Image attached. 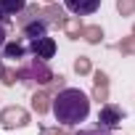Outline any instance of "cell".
<instances>
[{
    "instance_id": "10",
    "label": "cell",
    "mask_w": 135,
    "mask_h": 135,
    "mask_svg": "<svg viewBox=\"0 0 135 135\" xmlns=\"http://www.w3.org/2000/svg\"><path fill=\"white\" fill-rule=\"evenodd\" d=\"M21 32H24V37H27V40H40V37H45L48 24H45L42 19H37V21H29L27 27H21Z\"/></svg>"
},
{
    "instance_id": "3",
    "label": "cell",
    "mask_w": 135,
    "mask_h": 135,
    "mask_svg": "<svg viewBox=\"0 0 135 135\" xmlns=\"http://www.w3.org/2000/svg\"><path fill=\"white\" fill-rule=\"evenodd\" d=\"M61 88H64V77H53V80H50V88H45V90L35 93V98H32V109H35L37 114H45V111L50 109L53 95H56Z\"/></svg>"
},
{
    "instance_id": "22",
    "label": "cell",
    "mask_w": 135,
    "mask_h": 135,
    "mask_svg": "<svg viewBox=\"0 0 135 135\" xmlns=\"http://www.w3.org/2000/svg\"><path fill=\"white\" fill-rule=\"evenodd\" d=\"M48 135H66V132H61V130H48Z\"/></svg>"
},
{
    "instance_id": "16",
    "label": "cell",
    "mask_w": 135,
    "mask_h": 135,
    "mask_svg": "<svg viewBox=\"0 0 135 135\" xmlns=\"http://www.w3.org/2000/svg\"><path fill=\"white\" fill-rule=\"evenodd\" d=\"M117 48H119V53H127V56H132V53H135V35H132V37H124V40H122Z\"/></svg>"
},
{
    "instance_id": "23",
    "label": "cell",
    "mask_w": 135,
    "mask_h": 135,
    "mask_svg": "<svg viewBox=\"0 0 135 135\" xmlns=\"http://www.w3.org/2000/svg\"><path fill=\"white\" fill-rule=\"evenodd\" d=\"M45 3H53V0H45Z\"/></svg>"
},
{
    "instance_id": "11",
    "label": "cell",
    "mask_w": 135,
    "mask_h": 135,
    "mask_svg": "<svg viewBox=\"0 0 135 135\" xmlns=\"http://www.w3.org/2000/svg\"><path fill=\"white\" fill-rule=\"evenodd\" d=\"M24 53H27V48L19 40H13V42H8L3 48V58H8V61H19V58H24Z\"/></svg>"
},
{
    "instance_id": "20",
    "label": "cell",
    "mask_w": 135,
    "mask_h": 135,
    "mask_svg": "<svg viewBox=\"0 0 135 135\" xmlns=\"http://www.w3.org/2000/svg\"><path fill=\"white\" fill-rule=\"evenodd\" d=\"M8 19H11V16H8L3 8H0V24H8Z\"/></svg>"
},
{
    "instance_id": "1",
    "label": "cell",
    "mask_w": 135,
    "mask_h": 135,
    "mask_svg": "<svg viewBox=\"0 0 135 135\" xmlns=\"http://www.w3.org/2000/svg\"><path fill=\"white\" fill-rule=\"evenodd\" d=\"M53 114H56V122L72 127V124H80L88 119L90 114V98L80 90V88H61L56 95H53Z\"/></svg>"
},
{
    "instance_id": "15",
    "label": "cell",
    "mask_w": 135,
    "mask_h": 135,
    "mask_svg": "<svg viewBox=\"0 0 135 135\" xmlns=\"http://www.w3.org/2000/svg\"><path fill=\"white\" fill-rule=\"evenodd\" d=\"M117 11L122 16H132L135 13V0H117Z\"/></svg>"
},
{
    "instance_id": "4",
    "label": "cell",
    "mask_w": 135,
    "mask_h": 135,
    "mask_svg": "<svg viewBox=\"0 0 135 135\" xmlns=\"http://www.w3.org/2000/svg\"><path fill=\"white\" fill-rule=\"evenodd\" d=\"M24 124H29L27 109H21V106H8V109L0 111V127L13 130V127H24Z\"/></svg>"
},
{
    "instance_id": "9",
    "label": "cell",
    "mask_w": 135,
    "mask_h": 135,
    "mask_svg": "<svg viewBox=\"0 0 135 135\" xmlns=\"http://www.w3.org/2000/svg\"><path fill=\"white\" fill-rule=\"evenodd\" d=\"M93 98L95 101H109V77L103 72L93 74Z\"/></svg>"
},
{
    "instance_id": "14",
    "label": "cell",
    "mask_w": 135,
    "mask_h": 135,
    "mask_svg": "<svg viewBox=\"0 0 135 135\" xmlns=\"http://www.w3.org/2000/svg\"><path fill=\"white\" fill-rule=\"evenodd\" d=\"M80 37H85L88 42H101L103 40V32H101V27H82V32H80Z\"/></svg>"
},
{
    "instance_id": "7",
    "label": "cell",
    "mask_w": 135,
    "mask_h": 135,
    "mask_svg": "<svg viewBox=\"0 0 135 135\" xmlns=\"http://www.w3.org/2000/svg\"><path fill=\"white\" fill-rule=\"evenodd\" d=\"M64 6L74 16H90L101 8V0H64Z\"/></svg>"
},
{
    "instance_id": "19",
    "label": "cell",
    "mask_w": 135,
    "mask_h": 135,
    "mask_svg": "<svg viewBox=\"0 0 135 135\" xmlns=\"http://www.w3.org/2000/svg\"><path fill=\"white\" fill-rule=\"evenodd\" d=\"M6 45V24H0V48Z\"/></svg>"
},
{
    "instance_id": "2",
    "label": "cell",
    "mask_w": 135,
    "mask_h": 135,
    "mask_svg": "<svg viewBox=\"0 0 135 135\" xmlns=\"http://www.w3.org/2000/svg\"><path fill=\"white\" fill-rule=\"evenodd\" d=\"M56 74L50 72V66L42 61V58H29V61H24L19 69H16V80L21 82V85H27V88H35V85H50V80H53Z\"/></svg>"
},
{
    "instance_id": "8",
    "label": "cell",
    "mask_w": 135,
    "mask_h": 135,
    "mask_svg": "<svg viewBox=\"0 0 135 135\" xmlns=\"http://www.w3.org/2000/svg\"><path fill=\"white\" fill-rule=\"evenodd\" d=\"M40 19H42L48 27H61L64 19H66V13H64V8H58L56 3H48L45 8H40Z\"/></svg>"
},
{
    "instance_id": "5",
    "label": "cell",
    "mask_w": 135,
    "mask_h": 135,
    "mask_svg": "<svg viewBox=\"0 0 135 135\" xmlns=\"http://www.w3.org/2000/svg\"><path fill=\"white\" fill-rule=\"evenodd\" d=\"M122 119H124V111L119 106H114V103H106L98 111V127H103V130H114Z\"/></svg>"
},
{
    "instance_id": "18",
    "label": "cell",
    "mask_w": 135,
    "mask_h": 135,
    "mask_svg": "<svg viewBox=\"0 0 135 135\" xmlns=\"http://www.w3.org/2000/svg\"><path fill=\"white\" fill-rule=\"evenodd\" d=\"M77 135H111V132L103 130V127H95V130H80Z\"/></svg>"
},
{
    "instance_id": "6",
    "label": "cell",
    "mask_w": 135,
    "mask_h": 135,
    "mask_svg": "<svg viewBox=\"0 0 135 135\" xmlns=\"http://www.w3.org/2000/svg\"><path fill=\"white\" fill-rule=\"evenodd\" d=\"M29 50H32V56H37V58H42V61H48V58H53L56 56V40L53 37H40V40H29Z\"/></svg>"
},
{
    "instance_id": "12",
    "label": "cell",
    "mask_w": 135,
    "mask_h": 135,
    "mask_svg": "<svg viewBox=\"0 0 135 135\" xmlns=\"http://www.w3.org/2000/svg\"><path fill=\"white\" fill-rule=\"evenodd\" d=\"M61 29L66 32V37L77 40V37H80V32H82V21H80V16H74V19L66 16V19H64V24H61Z\"/></svg>"
},
{
    "instance_id": "13",
    "label": "cell",
    "mask_w": 135,
    "mask_h": 135,
    "mask_svg": "<svg viewBox=\"0 0 135 135\" xmlns=\"http://www.w3.org/2000/svg\"><path fill=\"white\" fill-rule=\"evenodd\" d=\"M27 0H0V8H3L8 16H16L19 11H24Z\"/></svg>"
},
{
    "instance_id": "24",
    "label": "cell",
    "mask_w": 135,
    "mask_h": 135,
    "mask_svg": "<svg viewBox=\"0 0 135 135\" xmlns=\"http://www.w3.org/2000/svg\"><path fill=\"white\" fill-rule=\"evenodd\" d=\"M132 32H135V29H132Z\"/></svg>"
},
{
    "instance_id": "17",
    "label": "cell",
    "mask_w": 135,
    "mask_h": 135,
    "mask_svg": "<svg viewBox=\"0 0 135 135\" xmlns=\"http://www.w3.org/2000/svg\"><path fill=\"white\" fill-rule=\"evenodd\" d=\"M74 72H77V74H90V58L80 56V58L74 61Z\"/></svg>"
},
{
    "instance_id": "21",
    "label": "cell",
    "mask_w": 135,
    "mask_h": 135,
    "mask_svg": "<svg viewBox=\"0 0 135 135\" xmlns=\"http://www.w3.org/2000/svg\"><path fill=\"white\" fill-rule=\"evenodd\" d=\"M6 72H8V69L3 66V61H0V80H6Z\"/></svg>"
}]
</instances>
